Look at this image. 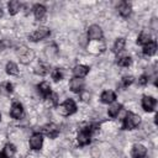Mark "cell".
Returning <instances> with one entry per match:
<instances>
[{"label": "cell", "mask_w": 158, "mask_h": 158, "mask_svg": "<svg viewBox=\"0 0 158 158\" xmlns=\"http://www.w3.org/2000/svg\"><path fill=\"white\" fill-rule=\"evenodd\" d=\"M141 123V117L137 114L127 112L122 121V130H133Z\"/></svg>", "instance_id": "1"}, {"label": "cell", "mask_w": 158, "mask_h": 158, "mask_svg": "<svg viewBox=\"0 0 158 158\" xmlns=\"http://www.w3.org/2000/svg\"><path fill=\"white\" fill-rule=\"evenodd\" d=\"M96 127H98V125H90V126H88V127L83 128V130L78 133L77 139H78L79 146H86V144L90 142L91 133H93V131H95V130H96Z\"/></svg>", "instance_id": "2"}, {"label": "cell", "mask_w": 158, "mask_h": 158, "mask_svg": "<svg viewBox=\"0 0 158 158\" xmlns=\"http://www.w3.org/2000/svg\"><path fill=\"white\" fill-rule=\"evenodd\" d=\"M77 111V105L72 99H67L64 102H62L58 106V112L63 116H69Z\"/></svg>", "instance_id": "3"}, {"label": "cell", "mask_w": 158, "mask_h": 158, "mask_svg": "<svg viewBox=\"0 0 158 158\" xmlns=\"http://www.w3.org/2000/svg\"><path fill=\"white\" fill-rule=\"evenodd\" d=\"M51 33L49 28L46 27V26H41L38 27L37 30H35L31 35H30V40L33 41V42H37V41H41V40H44L46 37H48Z\"/></svg>", "instance_id": "4"}, {"label": "cell", "mask_w": 158, "mask_h": 158, "mask_svg": "<svg viewBox=\"0 0 158 158\" xmlns=\"http://www.w3.org/2000/svg\"><path fill=\"white\" fill-rule=\"evenodd\" d=\"M19 49H21V51H17V54H19V57H20V62H21V63L27 64V63H30V62L33 59V57H35L33 51L28 49V48L25 47V46L21 47V48H19Z\"/></svg>", "instance_id": "5"}, {"label": "cell", "mask_w": 158, "mask_h": 158, "mask_svg": "<svg viewBox=\"0 0 158 158\" xmlns=\"http://www.w3.org/2000/svg\"><path fill=\"white\" fill-rule=\"evenodd\" d=\"M42 133H44L49 138H56L59 133V127L54 123H47L42 127Z\"/></svg>", "instance_id": "6"}, {"label": "cell", "mask_w": 158, "mask_h": 158, "mask_svg": "<svg viewBox=\"0 0 158 158\" xmlns=\"http://www.w3.org/2000/svg\"><path fill=\"white\" fill-rule=\"evenodd\" d=\"M88 37L91 41H99L102 38V30L98 25H91L88 30Z\"/></svg>", "instance_id": "7"}, {"label": "cell", "mask_w": 158, "mask_h": 158, "mask_svg": "<svg viewBox=\"0 0 158 158\" xmlns=\"http://www.w3.org/2000/svg\"><path fill=\"white\" fill-rule=\"evenodd\" d=\"M132 158H147V148L142 144L136 143L132 148Z\"/></svg>", "instance_id": "8"}, {"label": "cell", "mask_w": 158, "mask_h": 158, "mask_svg": "<svg viewBox=\"0 0 158 158\" xmlns=\"http://www.w3.org/2000/svg\"><path fill=\"white\" fill-rule=\"evenodd\" d=\"M69 88L73 93L75 94H79L83 91V88H84V81L83 79L80 78H73L70 81H69Z\"/></svg>", "instance_id": "9"}, {"label": "cell", "mask_w": 158, "mask_h": 158, "mask_svg": "<svg viewBox=\"0 0 158 158\" xmlns=\"http://www.w3.org/2000/svg\"><path fill=\"white\" fill-rule=\"evenodd\" d=\"M156 104H157V101H156V99L152 98V96L144 95V96L142 98V107L144 109V111H148V112L153 111Z\"/></svg>", "instance_id": "10"}, {"label": "cell", "mask_w": 158, "mask_h": 158, "mask_svg": "<svg viewBox=\"0 0 158 158\" xmlns=\"http://www.w3.org/2000/svg\"><path fill=\"white\" fill-rule=\"evenodd\" d=\"M42 143H43V136L42 133H33L30 138V147L32 149H40L42 147Z\"/></svg>", "instance_id": "11"}, {"label": "cell", "mask_w": 158, "mask_h": 158, "mask_svg": "<svg viewBox=\"0 0 158 158\" xmlns=\"http://www.w3.org/2000/svg\"><path fill=\"white\" fill-rule=\"evenodd\" d=\"M23 114V107L22 105L19 102V101H14L12 105H11V109H10V115L11 117L14 118H20Z\"/></svg>", "instance_id": "12"}, {"label": "cell", "mask_w": 158, "mask_h": 158, "mask_svg": "<svg viewBox=\"0 0 158 158\" xmlns=\"http://www.w3.org/2000/svg\"><path fill=\"white\" fill-rule=\"evenodd\" d=\"M89 73V67L86 65H83V64H79V65H75L73 68V74H74V78H84L86 74Z\"/></svg>", "instance_id": "13"}, {"label": "cell", "mask_w": 158, "mask_h": 158, "mask_svg": "<svg viewBox=\"0 0 158 158\" xmlns=\"http://www.w3.org/2000/svg\"><path fill=\"white\" fill-rule=\"evenodd\" d=\"M46 12H47V10L42 4H36L33 6V15H35L36 20H38V21L43 20L46 16Z\"/></svg>", "instance_id": "14"}, {"label": "cell", "mask_w": 158, "mask_h": 158, "mask_svg": "<svg viewBox=\"0 0 158 158\" xmlns=\"http://www.w3.org/2000/svg\"><path fill=\"white\" fill-rule=\"evenodd\" d=\"M131 11H132V6H131L130 2H127V1L120 2V5H118V12H120L121 16L128 17L131 15Z\"/></svg>", "instance_id": "15"}, {"label": "cell", "mask_w": 158, "mask_h": 158, "mask_svg": "<svg viewBox=\"0 0 158 158\" xmlns=\"http://www.w3.org/2000/svg\"><path fill=\"white\" fill-rule=\"evenodd\" d=\"M100 99H101V102H104V104H112L116 99V94L112 90H106L101 94Z\"/></svg>", "instance_id": "16"}, {"label": "cell", "mask_w": 158, "mask_h": 158, "mask_svg": "<svg viewBox=\"0 0 158 158\" xmlns=\"http://www.w3.org/2000/svg\"><path fill=\"white\" fill-rule=\"evenodd\" d=\"M156 52H157V43H156V41H151V42H148L147 44L143 46V54L149 57V56L156 54Z\"/></svg>", "instance_id": "17"}, {"label": "cell", "mask_w": 158, "mask_h": 158, "mask_svg": "<svg viewBox=\"0 0 158 158\" xmlns=\"http://www.w3.org/2000/svg\"><path fill=\"white\" fill-rule=\"evenodd\" d=\"M121 109H122V105H121V104H118V102H115V104H112V105H110V106H109V109H107V114H109V116H110V117L115 118V117L120 114Z\"/></svg>", "instance_id": "18"}, {"label": "cell", "mask_w": 158, "mask_h": 158, "mask_svg": "<svg viewBox=\"0 0 158 158\" xmlns=\"http://www.w3.org/2000/svg\"><path fill=\"white\" fill-rule=\"evenodd\" d=\"M37 89H38L40 94H41L43 98L48 96V95L52 93V90H51V86H49V84H48L47 81H42V83H41V84L37 86Z\"/></svg>", "instance_id": "19"}, {"label": "cell", "mask_w": 158, "mask_h": 158, "mask_svg": "<svg viewBox=\"0 0 158 158\" xmlns=\"http://www.w3.org/2000/svg\"><path fill=\"white\" fill-rule=\"evenodd\" d=\"M7 9H9V14L10 15H16L21 9V4L17 0H12V1H10L7 4Z\"/></svg>", "instance_id": "20"}, {"label": "cell", "mask_w": 158, "mask_h": 158, "mask_svg": "<svg viewBox=\"0 0 158 158\" xmlns=\"http://www.w3.org/2000/svg\"><path fill=\"white\" fill-rule=\"evenodd\" d=\"M48 72H49V67H48L47 64H44V63H38V64L35 67V73H36L37 75L43 77V75L48 74Z\"/></svg>", "instance_id": "21"}, {"label": "cell", "mask_w": 158, "mask_h": 158, "mask_svg": "<svg viewBox=\"0 0 158 158\" xmlns=\"http://www.w3.org/2000/svg\"><path fill=\"white\" fill-rule=\"evenodd\" d=\"M152 41V37H151V33L149 32H146V31H143V32H141L139 33V36H138V38H137V43L138 44H147L148 42H151Z\"/></svg>", "instance_id": "22"}, {"label": "cell", "mask_w": 158, "mask_h": 158, "mask_svg": "<svg viewBox=\"0 0 158 158\" xmlns=\"http://www.w3.org/2000/svg\"><path fill=\"white\" fill-rule=\"evenodd\" d=\"M125 44H126L125 38H122V37L117 38V40L115 41V43H114V47H112L114 53H120V52H121V51L125 48Z\"/></svg>", "instance_id": "23"}, {"label": "cell", "mask_w": 158, "mask_h": 158, "mask_svg": "<svg viewBox=\"0 0 158 158\" xmlns=\"http://www.w3.org/2000/svg\"><path fill=\"white\" fill-rule=\"evenodd\" d=\"M0 91L2 94H5V95H10L14 91V85L11 83H9V81H5V83H2L0 85Z\"/></svg>", "instance_id": "24"}, {"label": "cell", "mask_w": 158, "mask_h": 158, "mask_svg": "<svg viewBox=\"0 0 158 158\" xmlns=\"http://www.w3.org/2000/svg\"><path fill=\"white\" fill-rule=\"evenodd\" d=\"M44 100H46L47 105H49V106H57L58 105V96L56 93H51L48 96L44 98Z\"/></svg>", "instance_id": "25"}, {"label": "cell", "mask_w": 158, "mask_h": 158, "mask_svg": "<svg viewBox=\"0 0 158 158\" xmlns=\"http://www.w3.org/2000/svg\"><path fill=\"white\" fill-rule=\"evenodd\" d=\"M16 152V148L12 143H6L5 147H4V154L7 157V158H11Z\"/></svg>", "instance_id": "26"}, {"label": "cell", "mask_w": 158, "mask_h": 158, "mask_svg": "<svg viewBox=\"0 0 158 158\" xmlns=\"http://www.w3.org/2000/svg\"><path fill=\"white\" fill-rule=\"evenodd\" d=\"M6 73L10 75H17L19 74V68L14 62H9L6 64Z\"/></svg>", "instance_id": "27"}, {"label": "cell", "mask_w": 158, "mask_h": 158, "mask_svg": "<svg viewBox=\"0 0 158 158\" xmlns=\"http://www.w3.org/2000/svg\"><path fill=\"white\" fill-rule=\"evenodd\" d=\"M63 77H64L63 69H60V68H54V69L52 70V79H53L54 81H59V80H62Z\"/></svg>", "instance_id": "28"}, {"label": "cell", "mask_w": 158, "mask_h": 158, "mask_svg": "<svg viewBox=\"0 0 158 158\" xmlns=\"http://www.w3.org/2000/svg\"><path fill=\"white\" fill-rule=\"evenodd\" d=\"M57 52H58V49H57V47H56L54 44H52V46H47L46 49H44V53H46V56H47L48 58L54 57V56L57 54Z\"/></svg>", "instance_id": "29"}, {"label": "cell", "mask_w": 158, "mask_h": 158, "mask_svg": "<svg viewBox=\"0 0 158 158\" xmlns=\"http://www.w3.org/2000/svg\"><path fill=\"white\" fill-rule=\"evenodd\" d=\"M131 63H132V59H131V57H128V56L121 57V58H118V60H117V64H118L120 67H130Z\"/></svg>", "instance_id": "30"}, {"label": "cell", "mask_w": 158, "mask_h": 158, "mask_svg": "<svg viewBox=\"0 0 158 158\" xmlns=\"http://www.w3.org/2000/svg\"><path fill=\"white\" fill-rule=\"evenodd\" d=\"M133 83V77L128 75V77H123L121 79V83H120V86L121 88H127L128 85H131Z\"/></svg>", "instance_id": "31"}, {"label": "cell", "mask_w": 158, "mask_h": 158, "mask_svg": "<svg viewBox=\"0 0 158 158\" xmlns=\"http://www.w3.org/2000/svg\"><path fill=\"white\" fill-rule=\"evenodd\" d=\"M138 83H139L141 85H146V84L148 83V75H147V74H142V75L139 77V79H138Z\"/></svg>", "instance_id": "32"}, {"label": "cell", "mask_w": 158, "mask_h": 158, "mask_svg": "<svg viewBox=\"0 0 158 158\" xmlns=\"http://www.w3.org/2000/svg\"><path fill=\"white\" fill-rule=\"evenodd\" d=\"M5 47H6V46H5V42H4V41H0V52H2V51L5 49Z\"/></svg>", "instance_id": "33"}, {"label": "cell", "mask_w": 158, "mask_h": 158, "mask_svg": "<svg viewBox=\"0 0 158 158\" xmlns=\"http://www.w3.org/2000/svg\"><path fill=\"white\" fill-rule=\"evenodd\" d=\"M0 158H7V157L4 154V152H0Z\"/></svg>", "instance_id": "34"}, {"label": "cell", "mask_w": 158, "mask_h": 158, "mask_svg": "<svg viewBox=\"0 0 158 158\" xmlns=\"http://www.w3.org/2000/svg\"><path fill=\"white\" fill-rule=\"evenodd\" d=\"M2 14H4V12H2V9L0 7V17H2Z\"/></svg>", "instance_id": "35"}, {"label": "cell", "mask_w": 158, "mask_h": 158, "mask_svg": "<svg viewBox=\"0 0 158 158\" xmlns=\"http://www.w3.org/2000/svg\"><path fill=\"white\" fill-rule=\"evenodd\" d=\"M0 120H1V114H0Z\"/></svg>", "instance_id": "36"}]
</instances>
